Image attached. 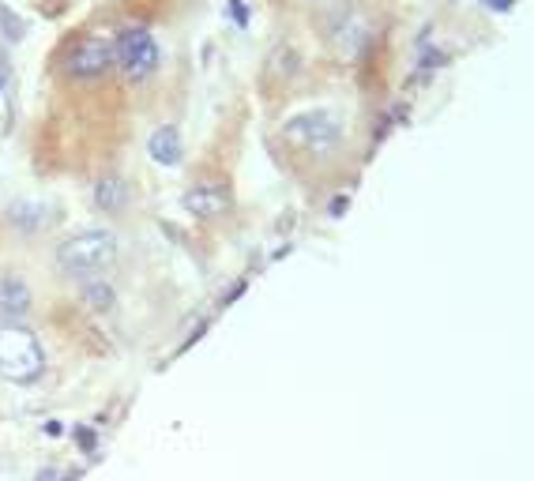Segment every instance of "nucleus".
<instances>
[{
  "instance_id": "14",
  "label": "nucleus",
  "mask_w": 534,
  "mask_h": 481,
  "mask_svg": "<svg viewBox=\"0 0 534 481\" xmlns=\"http://www.w3.org/2000/svg\"><path fill=\"white\" fill-rule=\"evenodd\" d=\"M271 61H275L271 68H275V72H283V76H294V72L301 68L298 53H294L290 46H279V49H275V57H271Z\"/></svg>"
},
{
  "instance_id": "19",
  "label": "nucleus",
  "mask_w": 534,
  "mask_h": 481,
  "mask_svg": "<svg viewBox=\"0 0 534 481\" xmlns=\"http://www.w3.org/2000/svg\"><path fill=\"white\" fill-rule=\"evenodd\" d=\"M316 4H339V0H316Z\"/></svg>"
},
{
  "instance_id": "8",
  "label": "nucleus",
  "mask_w": 534,
  "mask_h": 481,
  "mask_svg": "<svg viewBox=\"0 0 534 481\" xmlns=\"http://www.w3.org/2000/svg\"><path fill=\"white\" fill-rule=\"evenodd\" d=\"M31 312V286L19 275H0V327H19Z\"/></svg>"
},
{
  "instance_id": "10",
  "label": "nucleus",
  "mask_w": 534,
  "mask_h": 481,
  "mask_svg": "<svg viewBox=\"0 0 534 481\" xmlns=\"http://www.w3.org/2000/svg\"><path fill=\"white\" fill-rule=\"evenodd\" d=\"M91 200H95L98 211H106V215H121V211L128 207L125 177H117V173H106V177H98L95 188H91Z\"/></svg>"
},
{
  "instance_id": "11",
  "label": "nucleus",
  "mask_w": 534,
  "mask_h": 481,
  "mask_svg": "<svg viewBox=\"0 0 534 481\" xmlns=\"http://www.w3.org/2000/svg\"><path fill=\"white\" fill-rule=\"evenodd\" d=\"M147 155L155 158L158 166H177L181 162V132L173 125H158L147 140Z\"/></svg>"
},
{
  "instance_id": "17",
  "label": "nucleus",
  "mask_w": 534,
  "mask_h": 481,
  "mask_svg": "<svg viewBox=\"0 0 534 481\" xmlns=\"http://www.w3.org/2000/svg\"><path fill=\"white\" fill-rule=\"evenodd\" d=\"M230 12H234V19L245 27V19H249V12H245V4H237V0H230Z\"/></svg>"
},
{
  "instance_id": "6",
  "label": "nucleus",
  "mask_w": 534,
  "mask_h": 481,
  "mask_svg": "<svg viewBox=\"0 0 534 481\" xmlns=\"http://www.w3.org/2000/svg\"><path fill=\"white\" fill-rule=\"evenodd\" d=\"M185 211L192 218H200V222H211V218H222L230 207H234V196H230V188L222 185V181H200V185H192L185 192Z\"/></svg>"
},
{
  "instance_id": "3",
  "label": "nucleus",
  "mask_w": 534,
  "mask_h": 481,
  "mask_svg": "<svg viewBox=\"0 0 534 481\" xmlns=\"http://www.w3.org/2000/svg\"><path fill=\"white\" fill-rule=\"evenodd\" d=\"M283 140L309 155H331L343 143V117L335 109H305L283 125Z\"/></svg>"
},
{
  "instance_id": "13",
  "label": "nucleus",
  "mask_w": 534,
  "mask_h": 481,
  "mask_svg": "<svg viewBox=\"0 0 534 481\" xmlns=\"http://www.w3.org/2000/svg\"><path fill=\"white\" fill-rule=\"evenodd\" d=\"M0 31L16 46V42H23V34H27V19L19 16L12 4H0Z\"/></svg>"
},
{
  "instance_id": "1",
  "label": "nucleus",
  "mask_w": 534,
  "mask_h": 481,
  "mask_svg": "<svg viewBox=\"0 0 534 481\" xmlns=\"http://www.w3.org/2000/svg\"><path fill=\"white\" fill-rule=\"evenodd\" d=\"M121 256V245H117V233L113 230H79L72 237H64L57 245V267H61L68 279H102Z\"/></svg>"
},
{
  "instance_id": "4",
  "label": "nucleus",
  "mask_w": 534,
  "mask_h": 481,
  "mask_svg": "<svg viewBox=\"0 0 534 481\" xmlns=\"http://www.w3.org/2000/svg\"><path fill=\"white\" fill-rule=\"evenodd\" d=\"M113 61L121 68V76L128 83H143V79H151L158 72V61H162V53H158V42L151 27H143V23H128L117 31L113 38Z\"/></svg>"
},
{
  "instance_id": "5",
  "label": "nucleus",
  "mask_w": 534,
  "mask_h": 481,
  "mask_svg": "<svg viewBox=\"0 0 534 481\" xmlns=\"http://www.w3.org/2000/svg\"><path fill=\"white\" fill-rule=\"evenodd\" d=\"M113 42L110 38H98V34H83L72 46L64 49L61 72L76 83H95L113 68Z\"/></svg>"
},
{
  "instance_id": "9",
  "label": "nucleus",
  "mask_w": 534,
  "mask_h": 481,
  "mask_svg": "<svg viewBox=\"0 0 534 481\" xmlns=\"http://www.w3.org/2000/svg\"><path fill=\"white\" fill-rule=\"evenodd\" d=\"M4 218H8L19 233H42L49 222H53V207L42 200H16V203H8Z\"/></svg>"
},
{
  "instance_id": "15",
  "label": "nucleus",
  "mask_w": 534,
  "mask_h": 481,
  "mask_svg": "<svg viewBox=\"0 0 534 481\" xmlns=\"http://www.w3.org/2000/svg\"><path fill=\"white\" fill-rule=\"evenodd\" d=\"M76 436H79V451H95L98 448V436L87 429V425H79L76 429Z\"/></svg>"
},
{
  "instance_id": "16",
  "label": "nucleus",
  "mask_w": 534,
  "mask_h": 481,
  "mask_svg": "<svg viewBox=\"0 0 534 481\" xmlns=\"http://www.w3.org/2000/svg\"><path fill=\"white\" fill-rule=\"evenodd\" d=\"M8 79H12V61L8 53H0V91H8Z\"/></svg>"
},
{
  "instance_id": "7",
  "label": "nucleus",
  "mask_w": 534,
  "mask_h": 481,
  "mask_svg": "<svg viewBox=\"0 0 534 481\" xmlns=\"http://www.w3.org/2000/svg\"><path fill=\"white\" fill-rule=\"evenodd\" d=\"M369 38H373L369 19L358 16V12H346V16H339L335 27H331V49H335L343 61H358L365 53V46H369Z\"/></svg>"
},
{
  "instance_id": "12",
  "label": "nucleus",
  "mask_w": 534,
  "mask_h": 481,
  "mask_svg": "<svg viewBox=\"0 0 534 481\" xmlns=\"http://www.w3.org/2000/svg\"><path fill=\"white\" fill-rule=\"evenodd\" d=\"M79 301L91 312H110L117 305V290L106 279H87L79 286Z\"/></svg>"
},
{
  "instance_id": "18",
  "label": "nucleus",
  "mask_w": 534,
  "mask_h": 481,
  "mask_svg": "<svg viewBox=\"0 0 534 481\" xmlns=\"http://www.w3.org/2000/svg\"><path fill=\"white\" fill-rule=\"evenodd\" d=\"M489 8H508V4H512V0H486Z\"/></svg>"
},
{
  "instance_id": "2",
  "label": "nucleus",
  "mask_w": 534,
  "mask_h": 481,
  "mask_svg": "<svg viewBox=\"0 0 534 481\" xmlns=\"http://www.w3.org/2000/svg\"><path fill=\"white\" fill-rule=\"evenodd\" d=\"M46 373V350L27 327H0V376L12 384H34Z\"/></svg>"
}]
</instances>
